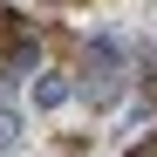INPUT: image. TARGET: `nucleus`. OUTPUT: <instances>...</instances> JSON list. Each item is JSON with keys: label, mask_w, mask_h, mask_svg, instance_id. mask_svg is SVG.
<instances>
[{"label": "nucleus", "mask_w": 157, "mask_h": 157, "mask_svg": "<svg viewBox=\"0 0 157 157\" xmlns=\"http://www.w3.org/2000/svg\"><path fill=\"white\" fill-rule=\"evenodd\" d=\"M34 102H41V109H62V102H68V82H62V75H41V82H34Z\"/></svg>", "instance_id": "1"}, {"label": "nucleus", "mask_w": 157, "mask_h": 157, "mask_svg": "<svg viewBox=\"0 0 157 157\" xmlns=\"http://www.w3.org/2000/svg\"><path fill=\"white\" fill-rule=\"evenodd\" d=\"M14 137H21V116H14V109H0V150H7Z\"/></svg>", "instance_id": "2"}, {"label": "nucleus", "mask_w": 157, "mask_h": 157, "mask_svg": "<svg viewBox=\"0 0 157 157\" xmlns=\"http://www.w3.org/2000/svg\"><path fill=\"white\" fill-rule=\"evenodd\" d=\"M130 157H157V144H144V150H130Z\"/></svg>", "instance_id": "3"}]
</instances>
